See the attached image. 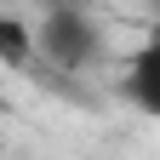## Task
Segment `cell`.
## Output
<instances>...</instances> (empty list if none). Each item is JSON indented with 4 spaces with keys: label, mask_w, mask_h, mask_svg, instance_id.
<instances>
[{
    "label": "cell",
    "mask_w": 160,
    "mask_h": 160,
    "mask_svg": "<svg viewBox=\"0 0 160 160\" xmlns=\"http://www.w3.org/2000/svg\"><path fill=\"white\" fill-rule=\"evenodd\" d=\"M29 40H34V57L46 69H57L63 80H80L97 63H109V34L92 6H46L34 17Z\"/></svg>",
    "instance_id": "obj_1"
},
{
    "label": "cell",
    "mask_w": 160,
    "mask_h": 160,
    "mask_svg": "<svg viewBox=\"0 0 160 160\" xmlns=\"http://www.w3.org/2000/svg\"><path fill=\"white\" fill-rule=\"evenodd\" d=\"M120 97H126L137 114L160 120V29L143 34L126 57H120Z\"/></svg>",
    "instance_id": "obj_2"
},
{
    "label": "cell",
    "mask_w": 160,
    "mask_h": 160,
    "mask_svg": "<svg viewBox=\"0 0 160 160\" xmlns=\"http://www.w3.org/2000/svg\"><path fill=\"white\" fill-rule=\"evenodd\" d=\"M34 6L46 12V6H97V0H34Z\"/></svg>",
    "instance_id": "obj_3"
},
{
    "label": "cell",
    "mask_w": 160,
    "mask_h": 160,
    "mask_svg": "<svg viewBox=\"0 0 160 160\" xmlns=\"http://www.w3.org/2000/svg\"><path fill=\"white\" fill-rule=\"evenodd\" d=\"M143 6H149V12H154V17H160V0H143Z\"/></svg>",
    "instance_id": "obj_4"
}]
</instances>
